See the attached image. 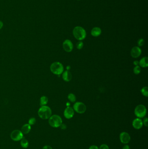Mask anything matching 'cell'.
Wrapping results in <instances>:
<instances>
[{"label":"cell","instance_id":"obj_1","mask_svg":"<svg viewBox=\"0 0 148 149\" xmlns=\"http://www.w3.org/2000/svg\"><path fill=\"white\" fill-rule=\"evenodd\" d=\"M38 115L41 119L48 120L52 115V110L46 105L41 106L38 110Z\"/></svg>","mask_w":148,"mask_h":149},{"label":"cell","instance_id":"obj_2","mask_svg":"<svg viewBox=\"0 0 148 149\" xmlns=\"http://www.w3.org/2000/svg\"><path fill=\"white\" fill-rule=\"evenodd\" d=\"M73 35L77 40L82 41L87 36L85 30L80 26L75 27L73 30Z\"/></svg>","mask_w":148,"mask_h":149},{"label":"cell","instance_id":"obj_3","mask_svg":"<svg viewBox=\"0 0 148 149\" xmlns=\"http://www.w3.org/2000/svg\"><path fill=\"white\" fill-rule=\"evenodd\" d=\"M48 120L49 125L53 128L60 127L63 123V121L61 117L57 115H51Z\"/></svg>","mask_w":148,"mask_h":149},{"label":"cell","instance_id":"obj_4","mask_svg":"<svg viewBox=\"0 0 148 149\" xmlns=\"http://www.w3.org/2000/svg\"><path fill=\"white\" fill-rule=\"evenodd\" d=\"M51 72L55 74L60 75L63 73L64 70V68L60 62H53L50 66Z\"/></svg>","mask_w":148,"mask_h":149},{"label":"cell","instance_id":"obj_5","mask_svg":"<svg viewBox=\"0 0 148 149\" xmlns=\"http://www.w3.org/2000/svg\"><path fill=\"white\" fill-rule=\"evenodd\" d=\"M147 110L145 106L143 105H137L134 110V113L137 118H142L145 117L146 114Z\"/></svg>","mask_w":148,"mask_h":149},{"label":"cell","instance_id":"obj_6","mask_svg":"<svg viewBox=\"0 0 148 149\" xmlns=\"http://www.w3.org/2000/svg\"><path fill=\"white\" fill-rule=\"evenodd\" d=\"M10 137L13 140L19 141L21 140L24 138V134H23L21 130L15 129L11 133Z\"/></svg>","mask_w":148,"mask_h":149},{"label":"cell","instance_id":"obj_7","mask_svg":"<svg viewBox=\"0 0 148 149\" xmlns=\"http://www.w3.org/2000/svg\"><path fill=\"white\" fill-rule=\"evenodd\" d=\"M73 109L79 114L84 113L86 111L87 107L82 102L76 103L73 106Z\"/></svg>","mask_w":148,"mask_h":149},{"label":"cell","instance_id":"obj_8","mask_svg":"<svg viewBox=\"0 0 148 149\" xmlns=\"http://www.w3.org/2000/svg\"><path fill=\"white\" fill-rule=\"evenodd\" d=\"M119 139L122 144H127L131 141V136L128 133L123 132L119 135Z\"/></svg>","mask_w":148,"mask_h":149},{"label":"cell","instance_id":"obj_9","mask_svg":"<svg viewBox=\"0 0 148 149\" xmlns=\"http://www.w3.org/2000/svg\"><path fill=\"white\" fill-rule=\"evenodd\" d=\"M63 46L65 51L67 52H71L73 50V43L70 40L67 39L63 42Z\"/></svg>","mask_w":148,"mask_h":149},{"label":"cell","instance_id":"obj_10","mask_svg":"<svg viewBox=\"0 0 148 149\" xmlns=\"http://www.w3.org/2000/svg\"><path fill=\"white\" fill-rule=\"evenodd\" d=\"M64 116L67 119H70L73 118L74 115V110L73 108L70 106L67 107L64 110L63 113Z\"/></svg>","mask_w":148,"mask_h":149},{"label":"cell","instance_id":"obj_11","mask_svg":"<svg viewBox=\"0 0 148 149\" xmlns=\"http://www.w3.org/2000/svg\"><path fill=\"white\" fill-rule=\"evenodd\" d=\"M132 125L133 127L136 129H141L143 126V120L139 118L135 119L133 120Z\"/></svg>","mask_w":148,"mask_h":149},{"label":"cell","instance_id":"obj_12","mask_svg":"<svg viewBox=\"0 0 148 149\" xmlns=\"http://www.w3.org/2000/svg\"><path fill=\"white\" fill-rule=\"evenodd\" d=\"M142 53L141 49L140 47L137 46L134 47L131 51V55L133 58H137L140 56Z\"/></svg>","mask_w":148,"mask_h":149},{"label":"cell","instance_id":"obj_13","mask_svg":"<svg viewBox=\"0 0 148 149\" xmlns=\"http://www.w3.org/2000/svg\"><path fill=\"white\" fill-rule=\"evenodd\" d=\"M62 77L65 81L70 82V81L71 80L72 78L71 73L69 71H65L63 72Z\"/></svg>","mask_w":148,"mask_h":149},{"label":"cell","instance_id":"obj_14","mask_svg":"<svg viewBox=\"0 0 148 149\" xmlns=\"http://www.w3.org/2000/svg\"><path fill=\"white\" fill-rule=\"evenodd\" d=\"M31 129V127L28 123L25 124L23 126L21 129V131L24 134H29Z\"/></svg>","mask_w":148,"mask_h":149},{"label":"cell","instance_id":"obj_15","mask_svg":"<svg viewBox=\"0 0 148 149\" xmlns=\"http://www.w3.org/2000/svg\"><path fill=\"white\" fill-rule=\"evenodd\" d=\"M102 31L99 27H94L91 31V35L94 37H98L100 35Z\"/></svg>","mask_w":148,"mask_h":149},{"label":"cell","instance_id":"obj_16","mask_svg":"<svg viewBox=\"0 0 148 149\" xmlns=\"http://www.w3.org/2000/svg\"><path fill=\"white\" fill-rule=\"evenodd\" d=\"M139 65L141 67L146 68L148 65V59L147 57H144L140 60Z\"/></svg>","mask_w":148,"mask_h":149},{"label":"cell","instance_id":"obj_17","mask_svg":"<svg viewBox=\"0 0 148 149\" xmlns=\"http://www.w3.org/2000/svg\"><path fill=\"white\" fill-rule=\"evenodd\" d=\"M20 144H21V147L24 148H27L29 146L28 141L24 137L21 140Z\"/></svg>","mask_w":148,"mask_h":149},{"label":"cell","instance_id":"obj_18","mask_svg":"<svg viewBox=\"0 0 148 149\" xmlns=\"http://www.w3.org/2000/svg\"><path fill=\"white\" fill-rule=\"evenodd\" d=\"M48 98L46 96H42L40 98V104L41 106L46 105L48 104Z\"/></svg>","mask_w":148,"mask_h":149},{"label":"cell","instance_id":"obj_19","mask_svg":"<svg viewBox=\"0 0 148 149\" xmlns=\"http://www.w3.org/2000/svg\"><path fill=\"white\" fill-rule=\"evenodd\" d=\"M68 98L70 101L72 103H74L76 100V97L75 95L73 93H70L68 96Z\"/></svg>","mask_w":148,"mask_h":149},{"label":"cell","instance_id":"obj_20","mask_svg":"<svg viewBox=\"0 0 148 149\" xmlns=\"http://www.w3.org/2000/svg\"><path fill=\"white\" fill-rule=\"evenodd\" d=\"M147 87H144L141 90V92L142 94L145 97L148 96V90Z\"/></svg>","mask_w":148,"mask_h":149},{"label":"cell","instance_id":"obj_21","mask_svg":"<svg viewBox=\"0 0 148 149\" xmlns=\"http://www.w3.org/2000/svg\"><path fill=\"white\" fill-rule=\"evenodd\" d=\"M133 72L136 74H139L141 72V68L138 65L135 66L133 69Z\"/></svg>","mask_w":148,"mask_h":149},{"label":"cell","instance_id":"obj_22","mask_svg":"<svg viewBox=\"0 0 148 149\" xmlns=\"http://www.w3.org/2000/svg\"><path fill=\"white\" fill-rule=\"evenodd\" d=\"M36 122V119L35 118H34V117H32V118H31L29 120L28 124L31 126L34 125V124H35Z\"/></svg>","mask_w":148,"mask_h":149},{"label":"cell","instance_id":"obj_23","mask_svg":"<svg viewBox=\"0 0 148 149\" xmlns=\"http://www.w3.org/2000/svg\"><path fill=\"white\" fill-rule=\"evenodd\" d=\"M84 46V43L80 41V42L77 43V45H76V47L78 49H81L83 48Z\"/></svg>","mask_w":148,"mask_h":149},{"label":"cell","instance_id":"obj_24","mask_svg":"<svg viewBox=\"0 0 148 149\" xmlns=\"http://www.w3.org/2000/svg\"><path fill=\"white\" fill-rule=\"evenodd\" d=\"M138 44L139 46H142L144 44V40L143 38H140L138 41Z\"/></svg>","mask_w":148,"mask_h":149},{"label":"cell","instance_id":"obj_25","mask_svg":"<svg viewBox=\"0 0 148 149\" xmlns=\"http://www.w3.org/2000/svg\"><path fill=\"white\" fill-rule=\"evenodd\" d=\"M99 149H109V148L107 144H103L99 146Z\"/></svg>","mask_w":148,"mask_h":149},{"label":"cell","instance_id":"obj_26","mask_svg":"<svg viewBox=\"0 0 148 149\" xmlns=\"http://www.w3.org/2000/svg\"><path fill=\"white\" fill-rule=\"evenodd\" d=\"M143 124L145 127H148V119L147 117H145L144 120L143 121Z\"/></svg>","mask_w":148,"mask_h":149},{"label":"cell","instance_id":"obj_27","mask_svg":"<svg viewBox=\"0 0 148 149\" xmlns=\"http://www.w3.org/2000/svg\"><path fill=\"white\" fill-rule=\"evenodd\" d=\"M89 149H99V148L96 145H92L89 146Z\"/></svg>","mask_w":148,"mask_h":149},{"label":"cell","instance_id":"obj_28","mask_svg":"<svg viewBox=\"0 0 148 149\" xmlns=\"http://www.w3.org/2000/svg\"><path fill=\"white\" fill-rule=\"evenodd\" d=\"M60 127L62 129L65 130V129H66L67 128V126L66 124L62 123L61 124V125L60 126Z\"/></svg>","mask_w":148,"mask_h":149},{"label":"cell","instance_id":"obj_29","mask_svg":"<svg viewBox=\"0 0 148 149\" xmlns=\"http://www.w3.org/2000/svg\"><path fill=\"white\" fill-rule=\"evenodd\" d=\"M42 149H53L52 147L49 145H46L43 146Z\"/></svg>","mask_w":148,"mask_h":149},{"label":"cell","instance_id":"obj_30","mask_svg":"<svg viewBox=\"0 0 148 149\" xmlns=\"http://www.w3.org/2000/svg\"><path fill=\"white\" fill-rule=\"evenodd\" d=\"M122 149H130V146L128 144H125Z\"/></svg>","mask_w":148,"mask_h":149},{"label":"cell","instance_id":"obj_31","mask_svg":"<svg viewBox=\"0 0 148 149\" xmlns=\"http://www.w3.org/2000/svg\"><path fill=\"white\" fill-rule=\"evenodd\" d=\"M133 64H134V65H135L136 66H137V65H138V64H139V62H138L137 61H134V62H133Z\"/></svg>","mask_w":148,"mask_h":149},{"label":"cell","instance_id":"obj_32","mask_svg":"<svg viewBox=\"0 0 148 149\" xmlns=\"http://www.w3.org/2000/svg\"><path fill=\"white\" fill-rule=\"evenodd\" d=\"M3 26V23L2 21L0 20V29H1Z\"/></svg>","mask_w":148,"mask_h":149},{"label":"cell","instance_id":"obj_33","mask_svg":"<svg viewBox=\"0 0 148 149\" xmlns=\"http://www.w3.org/2000/svg\"><path fill=\"white\" fill-rule=\"evenodd\" d=\"M78 1H80V0H78Z\"/></svg>","mask_w":148,"mask_h":149}]
</instances>
